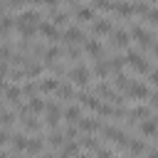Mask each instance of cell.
Returning a JSON list of instances; mask_svg holds the SVG:
<instances>
[{
	"mask_svg": "<svg viewBox=\"0 0 158 158\" xmlns=\"http://www.w3.org/2000/svg\"><path fill=\"white\" fill-rule=\"evenodd\" d=\"M126 64L133 69V72H138V74H151L156 67L146 59V54L141 52V49H136V47H128L126 49Z\"/></svg>",
	"mask_w": 158,
	"mask_h": 158,
	"instance_id": "cell-1",
	"label": "cell"
},
{
	"mask_svg": "<svg viewBox=\"0 0 158 158\" xmlns=\"http://www.w3.org/2000/svg\"><path fill=\"white\" fill-rule=\"evenodd\" d=\"M67 77H69V81H72L74 86H79V89H89L91 72H89V67H86L84 62H79V64H72V69L67 72Z\"/></svg>",
	"mask_w": 158,
	"mask_h": 158,
	"instance_id": "cell-2",
	"label": "cell"
},
{
	"mask_svg": "<svg viewBox=\"0 0 158 158\" xmlns=\"http://www.w3.org/2000/svg\"><path fill=\"white\" fill-rule=\"evenodd\" d=\"M62 40H64L67 44H77V47H79V42L84 44V42L89 40V32H86L79 22H74V25H69V27L62 30Z\"/></svg>",
	"mask_w": 158,
	"mask_h": 158,
	"instance_id": "cell-3",
	"label": "cell"
},
{
	"mask_svg": "<svg viewBox=\"0 0 158 158\" xmlns=\"http://www.w3.org/2000/svg\"><path fill=\"white\" fill-rule=\"evenodd\" d=\"M69 10H72V17L79 20V22H94L96 20V7L94 5H77V2H67Z\"/></svg>",
	"mask_w": 158,
	"mask_h": 158,
	"instance_id": "cell-4",
	"label": "cell"
},
{
	"mask_svg": "<svg viewBox=\"0 0 158 158\" xmlns=\"http://www.w3.org/2000/svg\"><path fill=\"white\" fill-rule=\"evenodd\" d=\"M59 116H64V111H62V106H59V101H54V99H49V101H47V111H44V126H47L49 131H57V123H59Z\"/></svg>",
	"mask_w": 158,
	"mask_h": 158,
	"instance_id": "cell-5",
	"label": "cell"
},
{
	"mask_svg": "<svg viewBox=\"0 0 158 158\" xmlns=\"http://www.w3.org/2000/svg\"><path fill=\"white\" fill-rule=\"evenodd\" d=\"M131 47V35L126 27H116L111 32V40H109V49H128Z\"/></svg>",
	"mask_w": 158,
	"mask_h": 158,
	"instance_id": "cell-6",
	"label": "cell"
},
{
	"mask_svg": "<svg viewBox=\"0 0 158 158\" xmlns=\"http://www.w3.org/2000/svg\"><path fill=\"white\" fill-rule=\"evenodd\" d=\"M116 27H114V17H96L91 25H89V35L91 37H99V35H111Z\"/></svg>",
	"mask_w": 158,
	"mask_h": 158,
	"instance_id": "cell-7",
	"label": "cell"
},
{
	"mask_svg": "<svg viewBox=\"0 0 158 158\" xmlns=\"http://www.w3.org/2000/svg\"><path fill=\"white\" fill-rule=\"evenodd\" d=\"M104 136H106V141H111V143H116V146H121V148H126L128 146V136H126V131H121V128H116V126H104V131H101Z\"/></svg>",
	"mask_w": 158,
	"mask_h": 158,
	"instance_id": "cell-8",
	"label": "cell"
},
{
	"mask_svg": "<svg viewBox=\"0 0 158 158\" xmlns=\"http://www.w3.org/2000/svg\"><path fill=\"white\" fill-rule=\"evenodd\" d=\"M153 91H151V86L146 84V81H131V86L126 89V96H131V99H148Z\"/></svg>",
	"mask_w": 158,
	"mask_h": 158,
	"instance_id": "cell-9",
	"label": "cell"
},
{
	"mask_svg": "<svg viewBox=\"0 0 158 158\" xmlns=\"http://www.w3.org/2000/svg\"><path fill=\"white\" fill-rule=\"evenodd\" d=\"M17 126H20L22 133H32V136H40V128H42V123L37 121V116H20Z\"/></svg>",
	"mask_w": 158,
	"mask_h": 158,
	"instance_id": "cell-10",
	"label": "cell"
},
{
	"mask_svg": "<svg viewBox=\"0 0 158 158\" xmlns=\"http://www.w3.org/2000/svg\"><path fill=\"white\" fill-rule=\"evenodd\" d=\"M84 52H86L89 57H94V62H96V59H101V57L106 54V47H104L96 37H91V35H89V40L84 42Z\"/></svg>",
	"mask_w": 158,
	"mask_h": 158,
	"instance_id": "cell-11",
	"label": "cell"
},
{
	"mask_svg": "<svg viewBox=\"0 0 158 158\" xmlns=\"http://www.w3.org/2000/svg\"><path fill=\"white\" fill-rule=\"evenodd\" d=\"M40 35H42V37H47L49 42H54V44L62 40V32H59V27H57V25H52L49 20H44V22L40 25Z\"/></svg>",
	"mask_w": 158,
	"mask_h": 158,
	"instance_id": "cell-12",
	"label": "cell"
},
{
	"mask_svg": "<svg viewBox=\"0 0 158 158\" xmlns=\"http://www.w3.org/2000/svg\"><path fill=\"white\" fill-rule=\"evenodd\" d=\"M59 57H64V47H59V44H47V49H44V54H42V62H44V67H49V64H57Z\"/></svg>",
	"mask_w": 158,
	"mask_h": 158,
	"instance_id": "cell-13",
	"label": "cell"
},
{
	"mask_svg": "<svg viewBox=\"0 0 158 158\" xmlns=\"http://www.w3.org/2000/svg\"><path fill=\"white\" fill-rule=\"evenodd\" d=\"M79 128H81L86 136H94V133L104 131V123H101L99 118H94V116H86V118H81V121H79Z\"/></svg>",
	"mask_w": 158,
	"mask_h": 158,
	"instance_id": "cell-14",
	"label": "cell"
},
{
	"mask_svg": "<svg viewBox=\"0 0 158 158\" xmlns=\"http://www.w3.org/2000/svg\"><path fill=\"white\" fill-rule=\"evenodd\" d=\"M59 84H62V81H59L57 77H52V74H49V77H42V79H40V94H54V96H57Z\"/></svg>",
	"mask_w": 158,
	"mask_h": 158,
	"instance_id": "cell-15",
	"label": "cell"
},
{
	"mask_svg": "<svg viewBox=\"0 0 158 158\" xmlns=\"http://www.w3.org/2000/svg\"><path fill=\"white\" fill-rule=\"evenodd\" d=\"M111 81H114V86H116V91H126L128 86H131V77L126 74V72H116L114 77H111Z\"/></svg>",
	"mask_w": 158,
	"mask_h": 158,
	"instance_id": "cell-16",
	"label": "cell"
},
{
	"mask_svg": "<svg viewBox=\"0 0 158 158\" xmlns=\"http://www.w3.org/2000/svg\"><path fill=\"white\" fill-rule=\"evenodd\" d=\"M64 118H67V123H74V126H77V123L84 118V116H81V106H79V104L67 106V109H64Z\"/></svg>",
	"mask_w": 158,
	"mask_h": 158,
	"instance_id": "cell-17",
	"label": "cell"
},
{
	"mask_svg": "<svg viewBox=\"0 0 158 158\" xmlns=\"http://www.w3.org/2000/svg\"><path fill=\"white\" fill-rule=\"evenodd\" d=\"M44 146H47V141H42V136H32V138L27 141V151H25V153H30V156H40V153L44 151Z\"/></svg>",
	"mask_w": 158,
	"mask_h": 158,
	"instance_id": "cell-18",
	"label": "cell"
},
{
	"mask_svg": "<svg viewBox=\"0 0 158 158\" xmlns=\"http://www.w3.org/2000/svg\"><path fill=\"white\" fill-rule=\"evenodd\" d=\"M91 72H94V77L106 79V77L111 74V67H109V62H106V59H96V62L91 64Z\"/></svg>",
	"mask_w": 158,
	"mask_h": 158,
	"instance_id": "cell-19",
	"label": "cell"
},
{
	"mask_svg": "<svg viewBox=\"0 0 158 158\" xmlns=\"http://www.w3.org/2000/svg\"><path fill=\"white\" fill-rule=\"evenodd\" d=\"M138 131H141L143 136H156V138H158V121H156V118H146V121L138 123Z\"/></svg>",
	"mask_w": 158,
	"mask_h": 158,
	"instance_id": "cell-20",
	"label": "cell"
},
{
	"mask_svg": "<svg viewBox=\"0 0 158 158\" xmlns=\"http://www.w3.org/2000/svg\"><path fill=\"white\" fill-rule=\"evenodd\" d=\"M106 62H109V67H111V72H114V74H116V72H123V64H126V54L111 52V57H109Z\"/></svg>",
	"mask_w": 158,
	"mask_h": 158,
	"instance_id": "cell-21",
	"label": "cell"
},
{
	"mask_svg": "<svg viewBox=\"0 0 158 158\" xmlns=\"http://www.w3.org/2000/svg\"><path fill=\"white\" fill-rule=\"evenodd\" d=\"M126 148H128V153H131V156H146V153H148V146H146L141 138H131Z\"/></svg>",
	"mask_w": 158,
	"mask_h": 158,
	"instance_id": "cell-22",
	"label": "cell"
},
{
	"mask_svg": "<svg viewBox=\"0 0 158 158\" xmlns=\"http://www.w3.org/2000/svg\"><path fill=\"white\" fill-rule=\"evenodd\" d=\"M57 99H77V91H74V84L67 79L59 84V91H57Z\"/></svg>",
	"mask_w": 158,
	"mask_h": 158,
	"instance_id": "cell-23",
	"label": "cell"
},
{
	"mask_svg": "<svg viewBox=\"0 0 158 158\" xmlns=\"http://www.w3.org/2000/svg\"><path fill=\"white\" fill-rule=\"evenodd\" d=\"M77 158L79 156V141H67L64 146H62V151H59V158Z\"/></svg>",
	"mask_w": 158,
	"mask_h": 158,
	"instance_id": "cell-24",
	"label": "cell"
},
{
	"mask_svg": "<svg viewBox=\"0 0 158 158\" xmlns=\"http://www.w3.org/2000/svg\"><path fill=\"white\" fill-rule=\"evenodd\" d=\"M81 52H84V47H77V44H67V47H64V57H69L74 64H79Z\"/></svg>",
	"mask_w": 158,
	"mask_h": 158,
	"instance_id": "cell-25",
	"label": "cell"
},
{
	"mask_svg": "<svg viewBox=\"0 0 158 158\" xmlns=\"http://www.w3.org/2000/svg\"><path fill=\"white\" fill-rule=\"evenodd\" d=\"M146 25H151V27H158V5H151V10L141 17Z\"/></svg>",
	"mask_w": 158,
	"mask_h": 158,
	"instance_id": "cell-26",
	"label": "cell"
},
{
	"mask_svg": "<svg viewBox=\"0 0 158 158\" xmlns=\"http://www.w3.org/2000/svg\"><path fill=\"white\" fill-rule=\"evenodd\" d=\"M79 143H81V148H86V151H94V153L101 148V143H99L94 136H84V138H79Z\"/></svg>",
	"mask_w": 158,
	"mask_h": 158,
	"instance_id": "cell-27",
	"label": "cell"
},
{
	"mask_svg": "<svg viewBox=\"0 0 158 158\" xmlns=\"http://www.w3.org/2000/svg\"><path fill=\"white\" fill-rule=\"evenodd\" d=\"M148 106H151V109H158V89L148 96Z\"/></svg>",
	"mask_w": 158,
	"mask_h": 158,
	"instance_id": "cell-28",
	"label": "cell"
},
{
	"mask_svg": "<svg viewBox=\"0 0 158 158\" xmlns=\"http://www.w3.org/2000/svg\"><path fill=\"white\" fill-rule=\"evenodd\" d=\"M148 81H151V84H153V86L158 89V69H153V72L148 74Z\"/></svg>",
	"mask_w": 158,
	"mask_h": 158,
	"instance_id": "cell-29",
	"label": "cell"
},
{
	"mask_svg": "<svg viewBox=\"0 0 158 158\" xmlns=\"http://www.w3.org/2000/svg\"><path fill=\"white\" fill-rule=\"evenodd\" d=\"M146 158H158V148H148V153H146Z\"/></svg>",
	"mask_w": 158,
	"mask_h": 158,
	"instance_id": "cell-30",
	"label": "cell"
},
{
	"mask_svg": "<svg viewBox=\"0 0 158 158\" xmlns=\"http://www.w3.org/2000/svg\"><path fill=\"white\" fill-rule=\"evenodd\" d=\"M37 158H57V156H54V153L49 151V153H42V156H37Z\"/></svg>",
	"mask_w": 158,
	"mask_h": 158,
	"instance_id": "cell-31",
	"label": "cell"
},
{
	"mask_svg": "<svg viewBox=\"0 0 158 158\" xmlns=\"http://www.w3.org/2000/svg\"><path fill=\"white\" fill-rule=\"evenodd\" d=\"M151 54H153V57H158V42L153 44V49H151Z\"/></svg>",
	"mask_w": 158,
	"mask_h": 158,
	"instance_id": "cell-32",
	"label": "cell"
},
{
	"mask_svg": "<svg viewBox=\"0 0 158 158\" xmlns=\"http://www.w3.org/2000/svg\"><path fill=\"white\" fill-rule=\"evenodd\" d=\"M77 158H91V156H89V153H79Z\"/></svg>",
	"mask_w": 158,
	"mask_h": 158,
	"instance_id": "cell-33",
	"label": "cell"
},
{
	"mask_svg": "<svg viewBox=\"0 0 158 158\" xmlns=\"http://www.w3.org/2000/svg\"><path fill=\"white\" fill-rule=\"evenodd\" d=\"M156 121H158V116H156Z\"/></svg>",
	"mask_w": 158,
	"mask_h": 158,
	"instance_id": "cell-34",
	"label": "cell"
},
{
	"mask_svg": "<svg viewBox=\"0 0 158 158\" xmlns=\"http://www.w3.org/2000/svg\"><path fill=\"white\" fill-rule=\"evenodd\" d=\"M116 158H118V156H116Z\"/></svg>",
	"mask_w": 158,
	"mask_h": 158,
	"instance_id": "cell-35",
	"label": "cell"
}]
</instances>
